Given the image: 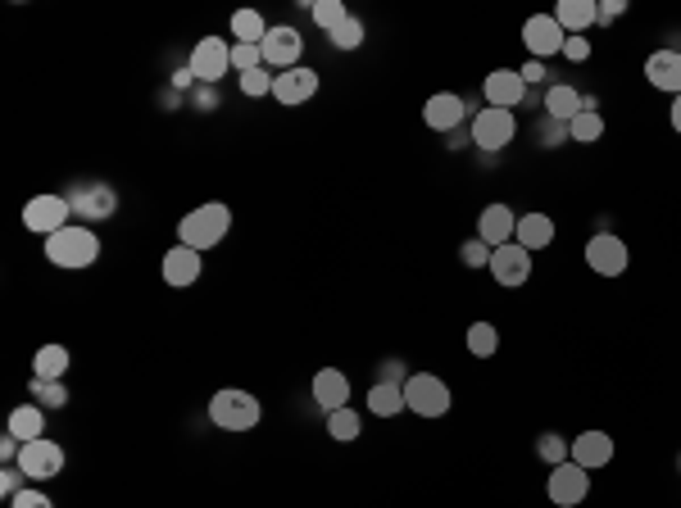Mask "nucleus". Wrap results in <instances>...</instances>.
<instances>
[{
  "label": "nucleus",
  "instance_id": "nucleus-45",
  "mask_svg": "<svg viewBox=\"0 0 681 508\" xmlns=\"http://www.w3.org/2000/svg\"><path fill=\"white\" fill-rule=\"evenodd\" d=\"M518 73H523V82H541L545 78V64H541V59H527Z\"/></svg>",
  "mask_w": 681,
  "mask_h": 508
},
{
  "label": "nucleus",
  "instance_id": "nucleus-18",
  "mask_svg": "<svg viewBox=\"0 0 681 508\" xmlns=\"http://www.w3.org/2000/svg\"><path fill=\"white\" fill-rule=\"evenodd\" d=\"M464 96H454V91H436V96H427L423 105V123L432 127V132H454V127L464 123Z\"/></svg>",
  "mask_w": 681,
  "mask_h": 508
},
{
  "label": "nucleus",
  "instance_id": "nucleus-10",
  "mask_svg": "<svg viewBox=\"0 0 681 508\" xmlns=\"http://www.w3.org/2000/svg\"><path fill=\"white\" fill-rule=\"evenodd\" d=\"M514 137H518V123H514V114H509V109H491V105H486L482 114L473 118V146L486 150V155L504 150Z\"/></svg>",
  "mask_w": 681,
  "mask_h": 508
},
{
  "label": "nucleus",
  "instance_id": "nucleus-17",
  "mask_svg": "<svg viewBox=\"0 0 681 508\" xmlns=\"http://www.w3.org/2000/svg\"><path fill=\"white\" fill-rule=\"evenodd\" d=\"M568 459L586 472L609 468L613 463V436L609 431H582V436H573V454H568Z\"/></svg>",
  "mask_w": 681,
  "mask_h": 508
},
{
  "label": "nucleus",
  "instance_id": "nucleus-43",
  "mask_svg": "<svg viewBox=\"0 0 681 508\" xmlns=\"http://www.w3.org/2000/svg\"><path fill=\"white\" fill-rule=\"evenodd\" d=\"M622 14H627V5H622V0H604L600 19H595V23H613V19H622Z\"/></svg>",
  "mask_w": 681,
  "mask_h": 508
},
{
  "label": "nucleus",
  "instance_id": "nucleus-41",
  "mask_svg": "<svg viewBox=\"0 0 681 508\" xmlns=\"http://www.w3.org/2000/svg\"><path fill=\"white\" fill-rule=\"evenodd\" d=\"M10 508H55V504H50V495H46V490L28 486V490H19V495L10 499Z\"/></svg>",
  "mask_w": 681,
  "mask_h": 508
},
{
  "label": "nucleus",
  "instance_id": "nucleus-4",
  "mask_svg": "<svg viewBox=\"0 0 681 508\" xmlns=\"http://www.w3.org/2000/svg\"><path fill=\"white\" fill-rule=\"evenodd\" d=\"M405 409L418 418H445L450 413V386L432 372H409L405 381Z\"/></svg>",
  "mask_w": 681,
  "mask_h": 508
},
{
  "label": "nucleus",
  "instance_id": "nucleus-30",
  "mask_svg": "<svg viewBox=\"0 0 681 508\" xmlns=\"http://www.w3.org/2000/svg\"><path fill=\"white\" fill-rule=\"evenodd\" d=\"M327 436H332V440H341V445H350V440H359V436H364V422H359V413L346 404V409L327 413Z\"/></svg>",
  "mask_w": 681,
  "mask_h": 508
},
{
  "label": "nucleus",
  "instance_id": "nucleus-42",
  "mask_svg": "<svg viewBox=\"0 0 681 508\" xmlns=\"http://www.w3.org/2000/svg\"><path fill=\"white\" fill-rule=\"evenodd\" d=\"M563 55L573 59V64H582V59H591V41H586V37H568V41H563Z\"/></svg>",
  "mask_w": 681,
  "mask_h": 508
},
{
  "label": "nucleus",
  "instance_id": "nucleus-6",
  "mask_svg": "<svg viewBox=\"0 0 681 508\" xmlns=\"http://www.w3.org/2000/svg\"><path fill=\"white\" fill-rule=\"evenodd\" d=\"M69 218H73L69 196H32L23 205V227L37 236H55L60 227H69Z\"/></svg>",
  "mask_w": 681,
  "mask_h": 508
},
{
  "label": "nucleus",
  "instance_id": "nucleus-24",
  "mask_svg": "<svg viewBox=\"0 0 681 508\" xmlns=\"http://www.w3.org/2000/svg\"><path fill=\"white\" fill-rule=\"evenodd\" d=\"M514 241L523 245L527 254L545 250V245L554 241V218H550V214H523V218H518V232H514Z\"/></svg>",
  "mask_w": 681,
  "mask_h": 508
},
{
  "label": "nucleus",
  "instance_id": "nucleus-40",
  "mask_svg": "<svg viewBox=\"0 0 681 508\" xmlns=\"http://www.w3.org/2000/svg\"><path fill=\"white\" fill-rule=\"evenodd\" d=\"M19 490H28V477H23V468L19 463H5V472H0V495L5 499H14Z\"/></svg>",
  "mask_w": 681,
  "mask_h": 508
},
{
  "label": "nucleus",
  "instance_id": "nucleus-25",
  "mask_svg": "<svg viewBox=\"0 0 681 508\" xmlns=\"http://www.w3.org/2000/svg\"><path fill=\"white\" fill-rule=\"evenodd\" d=\"M10 436H19L23 445L46 436V409H41V404H19V409L10 413Z\"/></svg>",
  "mask_w": 681,
  "mask_h": 508
},
{
  "label": "nucleus",
  "instance_id": "nucleus-1",
  "mask_svg": "<svg viewBox=\"0 0 681 508\" xmlns=\"http://www.w3.org/2000/svg\"><path fill=\"white\" fill-rule=\"evenodd\" d=\"M46 259L55 268H91L100 259V236L87 223H69L55 236H46Z\"/></svg>",
  "mask_w": 681,
  "mask_h": 508
},
{
  "label": "nucleus",
  "instance_id": "nucleus-11",
  "mask_svg": "<svg viewBox=\"0 0 681 508\" xmlns=\"http://www.w3.org/2000/svg\"><path fill=\"white\" fill-rule=\"evenodd\" d=\"M491 277L504 286V291H518V286H527V277H532V254H527L518 241L495 245V250H491Z\"/></svg>",
  "mask_w": 681,
  "mask_h": 508
},
{
  "label": "nucleus",
  "instance_id": "nucleus-12",
  "mask_svg": "<svg viewBox=\"0 0 681 508\" xmlns=\"http://www.w3.org/2000/svg\"><path fill=\"white\" fill-rule=\"evenodd\" d=\"M550 504H559V508H577L586 495H591V472L586 468H577L573 459L568 463H559V468H550Z\"/></svg>",
  "mask_w": 681,
  "mask_h": 508
},
{
  "label": "nucleus",
  "instance_id": "nucleus-13",
  "mask_svg": "<svg viewBox=\"0 0 681 508\" xmlns=\"http://www.w3.org/2000/svg\"><path fill=\"white\" fill-rule=\"evenodd\" d=\"M586 264H591L600 277H622V273H627V264H632V254H627L622 236L595 232L591 241H586Z\"/></svg>",
  "mask_w": 681,
  "mask_h": 508
},
{
  "label": "nucleus",
  "instance_id": "nucleus-5",
  "mask_svg": "<svg viewBox=\"0 0 681 508\" xmlns=\"http://www.w3.org/2000/svg\"><path fill=\"white\" fill-rule=\"evenodd\" d=\"M69 205H73V218L105 223V218H114V209H119V196H114V186H105V182H78V186H69Z\"/></svg>",
  "mask_w": 681,
  "mask_h": 508
},
{
  "label": "nucleus",
  "instance_id": "nucleus-46",
  "mask_svg": "<svg viewBox=\"0 0 681 508\" xmlns=\"http://www.w3.org/2000/svg\"><path fill=\"white\" fill-rule=\"evenodd\" d=\"M668 118H672V127H677V132H681V96L672 100V114H668Z\"/></svg>",
  "mask_w": 681,
  "mask_h": 508
},
{
  "label": "nucleus",
  "instance_id": "nucleus-23",
  "mask_svg": "<svg viewBox=\"0 0 681 508\" xmlns=\"http://www.w3.org/2000/svg\"><path fill=\"white\" fill-rule=\"evenodd\" d=\"M600 19V5L595 0H559V10H554V23H559L568 37H582L586 28H595Z\"/></svg>",
  "mask_w": 681,
  "mask_h": 508
},
{
  "label": "nucleus",
  "instance_id": "nucleus-26",
  "mask_svg": "<svg viewBox=\"0 0 681 508\" xmlns=\"http://www.w3.org/2000/svg\"><path fill=\"white\" fill-rule=\"evenodd\" d=\"M545 114H550L554 123L568 127L577 114H582V96H577L573 87H550V91H545Z\"/></svg>",
  "mask_w": 681,
  "mask_h": 508
},
{
  "label": "nucleus",
  "instance_id": "nucleus-2",
  "mask_svg": "<svg viewBox=\"0 0 681 508\" xmlns=\"http://www.w3.org/2000/svg\"><path fill=\"white\" fill-rule=\"evenodd\" d=\"M227 227H232V209L218 205V200H209V205L191 209L187 218L178 223V245H191V250H214L218 241L227 236Z\"/></svg>",
  "mask_w": 681,
  "mask_h": 508
},
{
  "label": "nucleus",
  "instance_id": "nucleus-14",
  "mask_svg": "<svg viewBox=\"0 0 681 508\" xmlns=\"http://www.w3.org/2000/svg\"><path fill=\"white\" fill-rule=\"evenodd\" d=\"M523 41H527V50H532V59H545V55H563L568 32L554 23V14H532V19L523 23Z\"/></svg>",
  "mask_w": 681,
  "mask_h": 508
},
{
  "label": "nucleus",
  "instance_id": "nucleus-28",
  "mask_svg": "<svg viewBox=\"0 0 681 508\" xmlns=\"http://www.w3.org/2000/svg\"><path fill=\"white\" fill-rule=\"evenodd\" d=\"M368 409L377 418H395V413L405 409V386H391V381H377L373 391H368Z\"/></svg>",
  "mask_w": 681,
  "mask_h": 508
},
{
  "label": "nucleus",
  "instance_id": "nucleus-20",
  "mask_svg": "<svg viewBox=\"0 0 681 508\" xmlns=\"http://www.w3.org/2000/svg\"><path fill=\"white\" fill-rule=\"evenodd\" d=\"M309 391H314L318 409L336 413V409H346V400H350V381H346V372H341V368H318Z\"/></svg>",
  "mask_w": 681,
  "mask_h": 508
},
{
  "label": "nucleus",
  "instance_id": "nucleus-34",
  "mask_svg": "<svg viewBox=\"0 0 681 508\" xmlns=\"http://www.w3.org/2000/svg\"><path fill=\"white\" fill-rule=\"evenodd\" d=\"M536 454H541L550 468H559V463H568V454H573V445L559 436V431H545L541 440H536Z\"/></svg>",
  "mask_w": 681,
  "mask_h": 508
},
{
  "label": "nucleus",
  "instance_id": "nucleus-19",
  "mask_svg": "<svg viewBox=\"0 0 681 508\" xmlns=\"http://www.w3.org/2000/svg\"><path fill=\"white\" fill-rule=\"evenodd\" d=\"M164 282L173 286V291H182V286H196L200 282V250H191V245H173V250L164 254Z\"/></svg>",
  "mask_w": 681,
  "mask_h": 508
},
{
  "label": "nucleus",
  "instance_id": "nucleus-38",
  "mask_svg": "<svg viewBox=\"0 0 681 508\" xmlns=\"http://www.w3.org/2000/svg\"><path fill=\"white\" fill-rule=\"evenodd\" d=\"M250 69H264V55H259V46L237 41V46H232V73H250Z\"/></svg>",
  "mask_w": 681,
  "mask_h": 508
},
{
  "label": "nucleus",
  "instance_id": "nucleus-36",
  "mask_svg": "<svg viewBox=\"0 0 681 508\" xmlns=\"http://www.w3.org/2000/svg\"><path fill=\"white\" fill-rule=\"evenodd\" d=\"M346 19H350V10L341 5V0H318V5H314V23H318L323 32H336Z\"/></svg>",
  "mask_w": 681,
  "mask_h": 508
},
{
  "label": "nucleus",
  "instance_id": "nucleus-16",
  "mask_svg": "<svg viewBox=\"0 0 681 508\" xmlns=\"http://www.w3.org/2000/svg\"><path fill=\"white\" fill-rule=\"evenodd\" d=\"M482 91H486V100H491V109H509V114H514L527 96V82L518 69H495V73H486Z\"/></svg>",
  "mask_w": 681,
  "mask_h": 508
},
{
  "label": "nucleus",
  "instance_id": "nucleus-44",
  "mask_svg": "<svg viewBox=\"0 0 681 508\" xmlns=\"http://www.w3.org/2000/svg\"><path fill=\"white\" fill-rule=\"evenodd\" d=\"M382 381H391V386H405L409 377H405V368H400V363L391 359V363H386V368H382Z\"/></svg>",
  "mask_w": 681,
  "mask_h": 508
},
{
  "label": "nucleus",
  "instance_id": "nucleus-27",
  "mask_svg": "<svg viewBox=\"0 0 681 508\" xmlns=\"http://www.w3.org/2000/svg\"><path fill=\"white\" fill-rule=\"evenodd\" d=\"M64 372H69V350H64V345H41L37 359H32V377L64 381Z\"/></svg>",
  "mask_w": 681,
  "mask_h": 508
},
{
  "label": "nucleus",
  "instance_id": "nucleus-21",
  "mask_svg": "<svg viewBox=\"0 0 681 508\" xmlns=\"http://www.w3.org/2000/svg\"><path fill=\"white\" fill-rule=\"evenodd\" d=\"M514 232H518V214L509 205H486L482 209V218H477V236H482L486 245H509L514 241Z\"/></svg>",
  "mask_w": 681,
  "mask_h": 508
},
{
  "label": "nucleus",
  "instance_id": "nucleus-47",
  "mask_svg": "<svg viewBox=\"0 0 681 508\" xmlns=\"http://www.w3.org/2000/svg\"><path fill=\"white\" fill-rule=\"evenodd\" d=\"M677 468H681V454H677Z\"/></svg>",
  "mask_w": 681,
  "mask_h": 508
},
{
  "label": "nucleus",
  "instance_id": "nucleus-32",
  "mask_svg": "<svg viewBox=\"0 0 681 508\" xmlns=\"http://www.w3.org/2000/svg\"><path fill=\"white\" fill-rule=\"evenodd\" d=\"M464 345H468V354H473V359H491V354L500 350V327L473 323V327H468V336H464Z\"/></svg>",
  "mask_w": 681,
  "mask_h": 508
},
{
  "label": "nucleus",
  "instance_id": "nucleus-37",
  "mask_svg": "<svg viewBox=\"0 0 681 508\" xmlns=\"http://www.w3.org/2000/svg\"><path fill=\"white\" fill-rule=\"evenodd\" d=\"M327 37H332V46H336V50H359V46H364V23H359L355 14H350V19L341 23L336 32H327Z\"/></svg>",
  "mask_w": 681,
  "mask_h": 508
},
{
  "label": "nucleus",
  "instance_id": "nucleus-31",
  "mask_svg": "<svg viewBox=\"0 0 681 508\" xmlns=\"http://www.w3.org/2000/svg\"><path fill=\"white\" fill-rule=\"evenodd\" d=\"M232 37L246 41V46H259V41L268 37L264 14H259V10H237V14H232Z\"/></svg>",
  "mask_w": 681,
  "mask_h": 508
},
{
  "label": "nucleus",
  "instance_id": "nucleus-29",
  "mask_svg": "<svg viewBox=\"0 0 681 508\" xmlns=\"http://www.w3.org/2000/svg\"><path fill=\"white\" fill-rule=\"evenodd\" d=\"M568 137L582 141V146H591V141L604 137V118H600V109H595L591 100H582V114H577L573 123H568Z\"/></svg>",
  "mask_w": 681,
  "mask_h": 508
},
{
  "label": "nucleus",
  "instance_id": "nucleus-15",
  "mask_svg": "<svg viewBox=\"0 0 681 508\" xmlns=\"http://www.w3.org/2000/svg\"><path fill=\"white\" fill-rule=\"evenodd\" d=\"M318 96V69H287V73H277V82H273V100L277 105H287V109H296V105H305V100H314Z\"/></svg>",
  "mask_w": 681,
  "mask_h": 508
},
{
  "label": "nucleus",
  "instance_id": "nucleus-33",
  "mask_svg": "<svg viewBox=\"0 0 681 508\" xmlns=\"http://www.w3.org/2000/svg\"><path fill=\"white\" fill-rule=\"evenodd\" d=\"M32 400H37L41 409H64V404H69V386H64V381L32 377Z\"/></svg>",
  "mask_w": 681,
  "mask_h": 508
},
{
  "label": "nucleus",
  "instance_id": "nucleus-35",
  "mask_svg": "<svg viewBox=\"0 0 681 508\" xmlns=\"http://www.w3.org/2000/svg\"><path fill=\"white\" fill-rule=\"evenodd\" d=\"M273 82H277V73H273V69H250V73H241V91H246L250 100L273 96Z\"/></svg>",
  "mask_w": 681,
  "mask_h": 508
},
{
  "label": "nucleus",
  "instance_id": "nucleus-9",
  "mask_svg": "<svg viewBox=\"0 0 681 508\" xmlns=\"http://www.w3.org/2000/svg\"><path fill=\"white\" fill-rule=\"evenodd\" d=\"M19 468L28 481H50V477H60L64 472V445H55L50 436H37L28 440L19 450Z\"/></svg>",
  "mask_w": 681,
  "mask_h": 508
},
{
  "label": "nucleus",
  "instance_id": "nucleus-7",
  "mask_svg": "<svg viewBox=\"0 0 681 508\" xmlns=\"http://www.w3.org/2000/svg\"><path fill=\"white\" fill-rule=\"evenodd\" d=\"M191 78L196 82H209L214 87L223 73H232V46H227L223 37H200L196 46H191Z\"/></svg>",
  "mask_w": 681,
  "mask_h": 508
},
{
  "label": "nucleus",
  "instance_id": "nucleus-3",
  "mask_svg": "<svg viewBox=\"0 0 681 508\" xmlns=\"http://www.w3.org/2000/svg\"><path fill=\"white\" fill-rule=\"evenodd\" d=\"M259 400L250 391H237V386H227V391H218L214 400H209V422H214L218 431H250L259 427Z\"/></svg>",
  "mask_w": 681,
  "mask_h": 508
},
{
  "label": "nucleus",
  "instance_id": "nucleus-8",
  "mask_svg": "<svg viewBox=\"0 0 681 508\" xmlns=\"http://www.w3.org/2000/svg\"><path fill=\"white\" fill-rule=\"evenodd\" d=\"M259 55H264V69L287 73L300 69V55H305V37L296 28H268V37L259 41Z\"/></svg>",
  "mask_w": 681,
  "mask_h": 508
},
{
  "label": "nucleus",
  "instance_id": "nucleus-39",
  "mask_svg": "<svg viewBox=\"0 0 681 508\" xmlns=\"http://www.w3.org/2000/svg\"><path fill=\"white\" fill-rule=\"evenodd\" d=\"M459 259H464V268H491V245H486L482 236H473V241H464Z\"/></svg>",
  "mask_w": 681,
  "mask_h": 508
},
{
  "label": "nucleus",
  "instance_id": "nucleus-22",
  "mask_svg": "<svg viewBox=\"0 0 681 508\" xmlns=\"http://www.w3.org/2000/svg\"><path fill=\"white\" fill-rule=\"evenodd\" d=\"M645 78H650V87L681 96V50H654L645 59Z\"/></svg>",
  "mask_w": 681,
  "mask_h": 508
}]
</instances>
